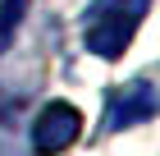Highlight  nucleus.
<instances>
[{
	"label": "nucleus",
	"mask_w": 160,
	"mask_h": 156,
	"mask_svg": "<svg viewBox=\"0 0 160 156\" xmlns=\"http://www.w3.org/2000/svg\"><path fill=\"white\" fill-rule=\"evenodd\" d=\"M151 110H156V87L151 83H128L123 92H114V101H110V129L142 124V120H151Z\"/></svg>",
	"instance_id": "obj_3"
},
{
	"label": "nucleus",
	"mask_w": 160,
	"mask_h": 156,
	"mask_svg": "<svg viewBox=\"0 0 160 156\" xmlns=\"http://www.w3.org/2000/svg\"><path fill=\"white\" fill-rule=\"evenodd\" d=\"M147 5L151 0H96V9H92V19H87V51L101 55V60L123 55V46L133 41Z\"/></svg>",
	"instance_id": "obj_1"
},
{
	"label": "nucleus",
	"mask_w": 160,
	"mask_h": 156,
	"mask_svg": "<svg viewBox=\"0 0 160 156\" xmlns=\"http://www.w3.org/2000/svg\"><path fill=\"white\" fill-rule=\"evenodd\" d=\"M78 133H82L78 106H69V101H50V106L37 115V124H32V147H37L41 156H60L64 147L78 143Z\"/></svg>",
	"instance_id": "obj_2"
}]
</instances>
